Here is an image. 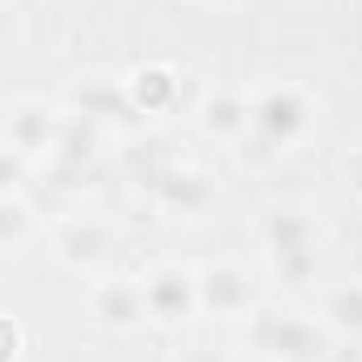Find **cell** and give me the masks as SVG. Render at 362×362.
I'll list each match as a JSON object with an SVG mask.
<instances>
[{
  "label": "cell",
  "instance_id": "11",
  "mask_svg": "<svg viewBox=\"0 0 362 362\" xmlns=\"http://www.w3.org/2000/svg\"><path fill=\"white\" fill-rule=\"evenodd\" d=\"M165 198L177 202V206H198V202H206V185L194 173H169L165 177Z\"/></svg>",
  "mask_w": 362,
  "mask_h": 362
},
{
  "label": "cell",
  "instance_id": "10",
  "mask_svg": "<svg viewBox=\"0 0 362 362\" xmlns=\"http://www.w3.org/2000/svg\"><path fill=\"white\" fill-rule=\"evenodd\" d=\"M329 316L333 325L350 329V333H362V286H341L329 295Z\"/></svg>",
  "mask_w": 362,
  "mask_h": 362
},
{
  "label": "cell",
  "instance_id": "12",
  "mask_svg": "<svg viewBox=\"0 0 362 362\" xmlns=\"http://www.w3.org/2000/svg\"><path fill=\"white\" fill-rule=\"evenodd\" d=\"M25 223H30L25 206L13 202V198H0V245H13V240L25 232Z\"/></svg>",
  "mask_w": 362,
  "mask_h": 362
},
{
  "label": "cell",
  "instance_id": "9",
  "mask_svg": "<svg viewBox=\"0 0 362 362\" xmlns=\"http://www.w3.org/2000/svg\"><path fill=\"white\" fill-rule=\"evenodd\" d=\"M245 122H249V110H245L232 93H219V97L206 101V127H211L215 135H232V131H240Z\"/></svg>",
  "mask_w": 362,
  "mask_h": 362
},
{
  "label": "cell",
  "instance_id": "6",
  "mask_svg": "<svg viewBox=\"0 0 362 362\" xmlns=\"http://www.w3.org/2000/svg\"><path fill=\"white\" fill-rule=\"evenodd\" d=\"M257 122L270 131L274 139H291L303 122V105L295 93H270L262 105H257Z\"/></svg>",
  "mask_w": 362,
  "mask_h": 362
},
{
  "label": "cell",
  "instance_id": "15",
  "mask_svg": "<svg viewBox=\"0 0 362 362\" xmlns=\"http://www.w3.org/2000/svg\"><path fill=\"white\" fill-rule=\"evenodd\" d=\"M185 362H228L223 354H215V350H198V354H189Z\"/></svg>",
  "mask_w": 362,
  "mask_h": 362
},
{
  "label": "cell",
  "instance_id": "16",
  "mask_svg": "<svg viewBox=\"0 0 362 362\" xmlns=\"http://www.w3.org/2000/svg\"><path fill=\"white\" fill-rule=\"evenodd\" d=\"M0 34H4V17H0Z\"/></svg>",
  "mask_w": 362,
  "mask_h": 362
},
{
  "label": "cell",
  "instance_id": "8",
  "mask_svg": "<svg viewBox=\"0 0 362 362\" xmlns=\"http://www.w3.org/2000/svg\"><path fill=\"white\" fill-rule=\"evenodd\" d=\"M105 249H110V236L97 223H81V228L64 232V257H72V262H97Z\"/></svg>",
  "mask_w": 362,
  "mask_h": 362
},
{
  "label": "cell",
  "instance_id": "14",
  "mask_svg": "<svg viewBox=\"0 0 362 362\" xmlns=\"http://www.w3.org/2000/svg\"><path fill=\"white\" fill-rule=\"evenodd\" d=\"M17 329H13V320H4L0 316V362H13V354H17Z\"/></svg>",
  "mask_w": 362,
  "mask_h": 362
},
{
  "label": "cell",
  "instance_id": "13",
  "mask_svg": "<svg viewBox=\"0 0 362 362\" xmlns=\"http://www.w3.org/2000/svg\"><path fill=\"white\" fill-rule=\"evenodd\" d=\"M21 177H25L21 156H17L13 148H0V198H13V189H17Z\"/></svg>",
  "mask_w": 362,
  "mask_h": 362
},
{
  "label": "cell",
  "instance_id": "2",
  "mask_svg": "<svg viewBox=\"0 0 362 362\" xmlns=\"http://www.w3.org/2000/svg\"><path fill=\"white\" fill-rule=\"evenodd\" d=\"M270 253L274 266L286 282H303L316 270V249H312V223L299 211H274L270 219Z\"/></svg>",
  "mask_w": 362,
  "mask_h": 362
},
{
  "label": "cell",
  "instance_id": "1",
  "mask_svg": "<svg viewBox=\"0 0 362 362\" xmlns=\"http://www.w3.org/2000/svg\"><path fill=\"white\" fill-rule=\"evenodd\" d=\"M253 341L270 358H282V362H320L325 358V337L308 320L286 316V312H257Z\"/></svg>",
  "mask_w": 362,
  "mask_h": 362
},
{
  "label": "cell",
  "instance_id": "5",
  "mask_svg": "<svg viewBox=\"0 0 362 362\" xmlns=\"http://www.w3.org/2000/svg\"><path fill=\"white\" fill-rule=\"evenodd\" d=\"M93 308H97V316L110 320V325H135V316H139V308H144V295H139L135 286H127V282H105V286H97Z\"/></svg>",
  "mask_w": 362,
  "mask_h": 362
},
{
  "label": "cell",
  "instance_id": "3",
  "mask_svg": "<svg viewBox=\"0 0 362 362\" xmlns=\"http://www.w3.org/2000/svg\"><path fill=\"white\" fill-rule=\"evenodd\" d=\"M198 303L211 308L215 316H232L249 303V278L236 266H211L198 278Z\"/></svg>",
  "mask_w": 362,
  "mask_h": 362
},
{
  "label": "cell",
  "instance_id": "4",
  "mask_svg": "<svg viewBox=\"0 0 362 362\" xmlns=\"http://www.w3.org/2000/svg\"><path fill=\"white\" fill-rule=\"evenodd\" d=\"M144 303L160 320H181L189 312V303H194V282L181 270H156L144 286Z\"/></svg>",
  "mask_w": 362,
  "mask_h": 362
},
{
  "label": "cell",
  "instance_id": "7",
  "mask_svg": "<svg viewBox=\"0 0 362 362\" xmlns=\"http://www.w3.org/2000/svg\"><path fill=\"white\" fill-rule=\"evenodd\" d=\"M47 135H51V118H47V110H38V105H21V110L8 118V139H13V148H21V152H38V148L47 144Z\"/></svg>",
  "mask_w": 362,
  "mask_h": 362
}]
</instances>
